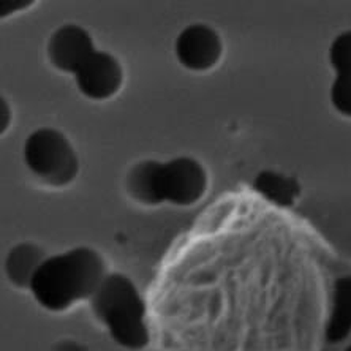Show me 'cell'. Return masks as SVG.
I'll list each match as a JSON object with an SVG mask.
<instances>
[{
  "label": "cell",
  "mask_w": 351,
  "mask_h": 351,
  "mask_svg": "<svg viewBox=\"0 0 351 351\" xmlns=\"http://www.w3.org/2000/svg\"><path fill=\"white\" fill-rule=\"evenodd\" d=\"M106 274L105 261L97 250L76 247L46 258L35 272L30 291L46 311L62 312L90 299Z\"/></svg>",
  "instance_id": "obj_1"
},
{
  "label": "cell",
  "mask_w": 351,
  "mask_h": 351,
  "mask_svg": "<svg viewBox=\"0 0 351 351\" xmlns=\"http://www.w3.org/2000/svg\"><path fill=\"white\" fill-rule=\"evenodd\" d=\"M90 307L98 322L105 324L116 343L128 350H143L149 343L146 306L130 278L108 272L92 294Z\"/></svg>",
  "instance_id": "obj_2"
},
{
  "label": "cell",
  "mask_w": 351,
  "mask_h": 351,
  "mask_svg": "<svg viewBox=\"0 0 351 351\" xmlns=\"http://www.w3.org/2000/svg\"><path fill=\"white\" fill-rule=\"evenodd\" d=\"M24 162L41 182L51 187L73 182L80 169L73 146L54 128H38L25 139Z\"/></svg>",
  "instance_id": "obj_3"
},
{
  "label": "cell",
  "mask_w": 351,
  "mask_h": 351,
  "mask_svg": "<svg viewBox=\"0 0 351 351\" xmlns=\"http://www.w3.org/2000/svg\"><path fill=\"white\" fill-rule=\"evenodd\" d=\"M208 189V174L203 165L192 157H178L160 163L157 171L158 203L192 206Z\"/></svg>",
  "instance_id": "obj_4"
},
{
  "label": "cell",
  "mask_w": 351,
  "mask_h": 351,
  "mask_svg": "<svg viewBox=\"0 0 351 351\" xmlns=\"http://www.w3.org/2000/svg\"><path fill=\"white\" fill-rule=\"evenodd\" d=\"M223 45L219 34L206 24L185 27L176 40V58L185 69L193 71L210 70L220 60Z\"/></svg>",
  "instance_id": "obj_5"
},
{
  "label": "cell",
  "mask_w": 351,
  "mask_h": 351,
  "mask_svg": "<svg viewBox=\"0 0 351 351\" xmlns=\"http://www.w3.org/2000/svg\"><path fill=\"white\" fill-rule=\"evenodd\" d=\"M76 84L87 98L106 100L121 89L123 71L119 60L105 51H95L75 73Z\"/></svg>",
  "instance_id": "obj_6"
},
{
  "label": "cell",
  "mask_w": 351,
  "mask_h": 351,
  "mask_svg": "<svg viewBox=\"0 0 351 351\" xmlns=\"http://www.w3.org/2000/svg\"><path fill=\"white\" fill-rule=\"evenodd\" d=\"M95 51L89 32L76 24L62 25L53 34L48 43L51 64L60 71H69L73 75Z\"/></svg>",
  "instance_id": "obj_7"
},
{
  "label": "cell",
  "mask_w": 351,
  "mask_h": 351,
  "mask_svg": "<svg viewBox=\"0 0 351 351\" xmlns=\"http://www.w3.org/2000/svg\"><path fill=\"white\" fill-rule=\"evenodd\" d=\"M351 334V276H342L334 282L332 306L324 337L329 343H339Z\"/></svg>",
  "instance_id": "obj_8"
},
{
  "label": "cell",
  "mask_w": 351,
  "mask_h": 351,
  "mask_svg": "<svg viewBox=\"0 0 351 351\" xmlns=\"http://www.w3.org/2000/svg\"><path fill=\"white\" fill-rule=\"evenodd\" d=\"M46 258L48 256L45 255V252L30 242L13 247L5 260V272H7L8 280L18 288L30 290L35 272L38 271Z\"/></svg>",
  "instance_id": "obj_9"
},
{
  "label": "cell",
  "mask_w": 351,
  "mask_h": 351,
  "mask_svg": "<svg viewBox=\"0 0 351 351\" xmlns=\"http://www.w3.org/2000/svg\"><path fill=\"white\" fill-rule=\"evenodd\" d=\"M160 162L146 160L139 162L128 171L125 178V190L138 203L146 206H157V171Z\"/></svg>",
  "instance_id": "obj_10"
},
{
  "label": "cell",
  "mask_w": 351,
  "mask_h": 351,
  "mask_svg": "<svg viewBox=\"0 0 351 351\" xmlns=\"http://www.w3.org/2000/svg\"><path fill=\"white\" fill-rule=\"evenodd\" d=\"M254 187L271 203L283 206V208L293 206L299 196V185L296 180L274 171H263L258 174Z\"/></svg>",
  "instance_id": "obj_11"
},
{
  "label": "cell",
  "mask_w": 351,
  "mask_h": 351,
  "mask_svg": "<svg viewBox=\"0 0 351 351\" xmlns=\"http://www.w3.org/2000/svg\"><path fill=\"white\" fill-rule=\"evenodd\" d=\"M329 62L337 75L351 73V30L334 38L329 48Z\"/></svg>",
  "instance_id": "obj_12"
},
{
  "label": "cell",
  "mask_w": 351,
  "mask_h": 351,
  "mask_svg": "<svg viewBox=\"0 0 351 351\" xmlns=\"http://www.w3.org/2000/svg\"><path fill=\"white\" fill-rule=\"evenodd\" d=\"M331 103L335 111L351 117V73L335 76L331 87Z\"/></svg>",
  "instance_id": "obj_13"
},
{
  "label": "cell",
  "mask_w": 351,
  "mask_h": 351,
  "mask_svg": "<svg viewBox=\"0 0 351 351\" xmlns=\"http://www.w3.org/2000/svg\"><path fill=\"white\" fill-rule=\"evenodd\" d=\"M32 2H23V0H0V14L7 16L10 13H14V10H24L27 8Z\"/></svg>",
  "instance_id": "obj_14"
},
{
  "label": "cell",
  "mask_w": 351,
  "mask_h": 351,
  "mask_svg": "<svg viewBox=\"0 0 351 351\" xmlns=\"http://www.w3.org/2000/svg\"><path fill=\"white\" fill-rule=\"evenodd\" d=\"M0 106H2V133H3L7 130L10 121H12V110L8 108L5 98H2V101H0Z\"/></svg>",
  "instance_id": "obj_15"
},
{
  "label": "cell",
  "mask_w": 351,
  "mask_h": 351,
  "mask_svg": "<svg viewBox=\"0 0 351 351\" xmlns=\"http://www.w3.org/2000/svg\"><path fill=\"white\" fill-rule=\"evenodd\" d=\"M345 351H351V345H350V347H348V348H345Z\"/></svg>",
  "instance_id": "obj_16"
}]
</instances>
